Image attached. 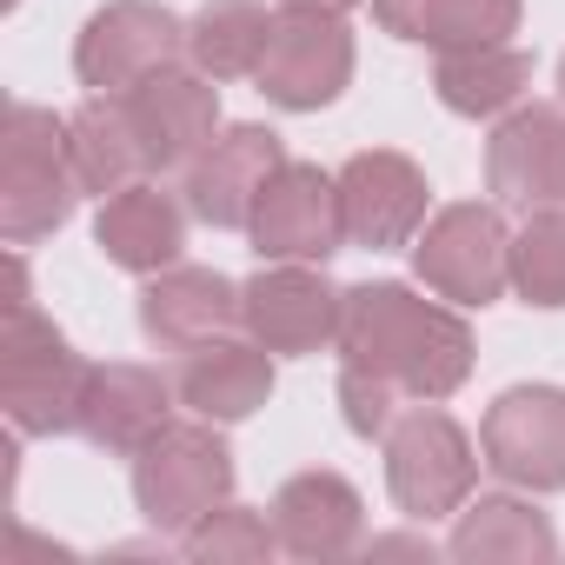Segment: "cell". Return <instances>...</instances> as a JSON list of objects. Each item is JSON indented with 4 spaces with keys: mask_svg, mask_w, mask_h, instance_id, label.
Instances as JSON below:
<instances>
[{
    "mask_svg": "<svg viewBox=\"0 0 565 565\" xmlns=\"http://www.w3.org/2000/svg\"><path fill=\"white\" fill-rule=\"evenodd\" d=\"M180 552H186L193 565H259V558L279 552V532H273L266 512L226 499V505H213L206 519H193V525L180 532Z\"/></svg>",
    "mask_w": 565,
    "mask_h": 565,
    "instance_id": "cell-27",
    "label": "cell"
},
{
    "mask_svg": "<svg viewBox=\"0 0 565 565\" xmlns=\"http://www.w3.org/2000/svg\"><path fill=\"white\" fill-rule=\"evenodd\" d=\"M273 532H279V552H294V558H347L366 539V505L353 479L313 466L273 492Z\"/></svg>",
    "mask_w": 565,
    "mask_h": 565,
    "instance_id": "cell-18",
    "label": "cell"
},
{
    "mask_svg": "<svg viewBox=\"0 0 565 565\" xmlns=\"http://www.w3.org/2000/svg\"><path fill=\"white\" fill-rule=\"evenodd\" d=\"M279 8H327V14H347V8H360V0H279Z\"/></svg>",
    "mask_w": 565,
    "mask_h": 565,
    "instance_id": "cell-30",
    "label": "cell"
},
{
    "mask_svg": "<svg viewBox=\"0 0 565 565\" xmlns=\"http://www.w3.org/2000/svg\"><path fill=\"white\" fill-rule=\"evenodd\" d=\"M94 366L67 347V333L34 307H8V333H0V406L21 439H61L81 433Z\"/></svg>",
    "mask_w": 565,
    "mask_h": 565,
    "instance_id": "cell-2",
    "label": "cell"
},
{
    "mask_svg": "<svg viewBox=\"0 0 565 565\" xmlns=\"http://www.w3.org/2000/svg\"><path fill=\"white\" fill-rule=\"evenodd\" d=\"M259 94L287 114H320L353 87V28L327 8H279L259 54Z\"/></svg>",
    "mask_w": 565,
    "mask_h": 565,
    "instance_id": "cell-7",
    "label": "cell"
},
{
    "mask_svg": "<svg viewBox=\"0 0 565 565\" xmlns=\"http://www.w3.org/2000/svg\"><path fill=\"white\" fill-rule=\"evenodd\" d=\"M173 393L193 419H213V426H239L253 419L266 399H273V353L246 333H220L206 347H186L180 366H173Z\"/></svg>",
    "mask_w": 565,
    "mask_h": 565,
    "instance_id": "cell-17",
    "label": "cell"
},
{
    "mask_svg": "<svg viewBox=\"0 0 565 565\" xmlns=\"http://www.w3.org/2000/svg\"><path fill=\"white\" fill-rule=\"evenodd\" d=\"M74 200H81V173L67 153V120L34 100H14L8 127H0V239L34 246L61 233Z\"/></svg>",
    "mask_w": 565,
    "mask_h": 565,
    "instance_id": "cell-3",
    "label": "cell"
},
{
    "mask_svg": "<svg viewBox=\"0 0 565 565\" xmlns=\"http://www.w3.org/2000/svg\"><path fill=\"white\" fill-rule=\"evenodd\" d=\"M413 266L439 300L492 307L512 287V226L499 220V206H479V200L439 206L413 239Z\"/></svg>",
    "mask_w": 565,
    "mask_h": 565,
    "instance_id": "cell-6",
    "label": "cell"
},
{
    "mask_svg": "<svg viewBox=\"0 0 565 565\" xmlns=\"http://www.w3.org/2000/svg\"><path fill=\"white\" fill-rule=\"evenodd\" d=\"M486 193L499 206H565V107H512L486 140Z\"/></svg>",
    "mask_w": 565,
    "mask_h": 565,
    "instance_id": "cell-15",
    "label": "cell"
},
{
    "mask_svg": "<svg viewBox=\"0 0 565 565\" xmlns=\"http://www.w3.org/2000/svg\"><path fill=\"white\" fill-rule=\"evenodd\" d=\"M479 452L466 439V426L452 413H439V399H419L413 413L393 419L386 433V492L406 519H459V505L479 486Z\"/></svg>",
    "mask_w": 565,
    "mask_h": 565,
    "instance_id": "cell-4",
    "label": "cell"
},
{
    "mask_svg": "<svg viewBox=\"0 0 565 565\" xmlns=\"http://www.w3.org/2000/svg\"><path fill=\"white\" fill-rule=\"evenodd\" d=\"M399 386L393 380H380V373H366V366H340V413H347V426L360 433V439H386L393 433V419H399Z\"/></svg>",
    "mask_w": 565,
    "mask_h": 565,
    "instance_id": "cell-28",
    "label": "cell"
},
{
    "mask_svg": "<svg viewBox=\"0 0 565 565\" xmlns=\"http://www.w3.org/2000/svg\"><path fill=\"white\" fill-rule=\"evenodd\" d=\"M532 87V54L512 41H479V47H446L433 67V94L466 114V120H492L512 114Z\"/></svg>",
    "mask_w": 565,
    "mask_h": 565,
    "instance_id": "cell-22",
    "label": "cell"
},
{
    "mask_svg": "<svg viewBox=\"0 0 565 565\" xmlns=\"http://www.w3.org/2000/svg\"><path fill=\"white\" fill-rule=\"evenodd\" d=\"M226 499H233V452L213 419L160 426L134 452V505L153 532H186Z\"/></svg>",
    "mask_w": 565,
    "mask_h": 565,
    "instance_id": "cell-5",
    "label": "cell"
},
{
    "mask_svg": "<svg viewBox=\"0 0 565 565\" xmlns=\"http://www.w3.org/2000/svg\"><path fill=\"white\" fill-rule=\"evenodd\" d=\"M340 300L347 287L307 259H266L253 279H246V333L266 347V353H320L340 340Z\"/></svg>",
    "mask_w": 565,
    "mask_h": 565,
    "instance_id": "cell-10",
    "label": "cell"
},
{
    "mask_svg": "<svg viewBox=\"0 0 565 565\" xmlns=\"http://www.w3.org/2000/svg\"><path fill=\"white\" fill-rule=\"evenodd\" d=\"M340 366L393 380L406 399H452L472 373V327L406 279H366L340 300Z\"/></svg>",
    "mask_w": 565,
    "mask_h": 565,
    "instance_id": "cell-1",
    "label": "cell"
},
{
    "mask_svg": "<svg viewBox=\"0 0 565 565\" xmlns=\"http://www.w3.org/2000/svg\"><path fill=\"white\" fill-rule=\"evenodd\" d=\"M173 399H180L173 380H160L153 366H134V360L94 366V386L81 406V439L114 459H134L160 426H173Z\"/></svg>",
    "mask_w": 565,
    "mask_h": 565,
    "instance_id": "cell-19",
    "label": "cell"
},
{
    "mask_svg": "<svg viewBox=\"0 0 565 565\" xmlns=\"http://www.w3.org/2000/svg\"><path fill=\"white\" fill-rule=\"evenodd\" d=\"M558 94H565V61H558Z\"/></svg>",
    "mask_w": 565,
    "mask_h": 565,
    "instance_id": "cell-31",
    "label": "cell"
},
{
    "mask_svg": "<svg viewBox=\"0 0 565 565\" xmlns=\"http://www.w3.org/2000/svg\"><path fill=\"white\" fill-rule=\"evenodd\" d=\"M186 54V21L160 0H107L74 41V74L87 94H127Z\"/></svg>",
    "mask_w": 565,
    "mask_h": 565,
    "instance_id": "cell-8",
    "label": "cell"
},
{
    "mask_svg": "<svg viewBox=\"0 0 565 565\" xmlns=\"http://www.w3.org/2000/svg\"><path fill=\"white\" fill-rule=\"evenodd\" d=\"M253 253L259 259H307V266H327L340 246H347V220H340V180L307 167V160H287L259 206H253Z\"/></svg>",
    "mask_w": 565,
    "mask_h": 565,
    "instance_id": "cell-12",
    "label": "cell"
},
{
    "mask_svg": "<svg viewBox=\"0 0 565 565\" xmlns=\"http://www.w3.org/2000/svg\"><path fill=\"white\" fill-rule=\"evenodd\" d=\"M340 220H347V246H366V253H393V246H413L419 226H426V173L393 153V147H366L353 153L340 173Z\"/></svg>",
    "mask_w": 565,
    "mask_h": 565,
    "instance_id": "cell-13",
    "label": "cell"
},
{
    "mask_svg": "<svg viewBox=\"0 0 565 565\" xmlns=\"http://www.w3.org/2000/svg\"><path fill=\"white\" fill-rule=\"evenodd\" d=\"M486 466L519 492H565V386H512L479 426Z\"/></svg>",
    "mask_w": 565,
    "mask_h": 565,
    "instance_id": "cell-11",
    "label": "cell"
},
{
    "mask_svg": "<svg viewBox=\"0 0 565 565\" xmlns=\"http://www.w3.org/2000/svg\"><path fill=\"white\" fill-rule=\"evenodd\" d=\"M273 41V14L259 0H206L186 21V61L213 81H246L259 74V54Z\"/></svg>",
    "mask_w": 565,
    "mask_h": 565,
    "instance_id": "cell-25",
    "label": "cell"
},
{
    "mask_svg": "<svg viewBox=\"0 0 565 565\" xmlns=\"http://www.w3.org/2000/svg\"><path fill=\"white\" fill-rule=\"evenodd\" d=\"M246 327V287H233L226 273L213 266H160L147 273L140 287V333L167 353H186V347H206L220 333Z\"/></svg>",
    "mask_w": 565,
    "mask_h": 565,
    "instance_id": "cell-16",
    "label": "cell"
},
{
    "mask_svg": "<svg viewBox=\"0 0 565 565\" xmlns=\"http://www.w3.org/2000/svg\"><path fill=\"white\" fill-rule=\"evenodd\" d=\"M94 246H100L114 266H127V273H160V266H173L180 246H186V206L147 173V180H134V186H120V193L100 200Z\"/></svg>",
    "mask_w": 565,
    "mask_h": 565,
    "instance_id": "cell-20",
    "label": "cell"
},
{
    "mask_svg": "<svg viewBox=\"0 0 565 565\" xmlns=\"http://www.w3.org/2000/svg\"><path fill=\"white\" fill-rule=\"evenodd\" d=\"M373 552H413V558H433V539H373Z\"/></svg>",
    "mask_w": 565,
    "mask_h": 565,
    "instance_id": "cell-29",
    "label": "cell"
},
{
    "mask_svg": "<svg viewBox=\"0 0 565 565\" xmlns=\"http://www.w3.org/2000/svg\"><path fill=\"white\" fill-rule=\"evenodd\" d=\"M287 167V140L259 120H239L226 134H213V147L186 167V213L220 226V233H246L253 226V206L266 193V180Z\"/></svg>",
    "mask_w": 565,
    "mask_h": 565,
    "instance_id": "cell-14",
    "label": "cell"
},
{
    "mask_svg": "<svg viewBox=\"0 0 565 565\" xmlns=\"http://www.w3.org/2000/svg\"><path fill=\"white\" fill-rule=\"evenodd\" d=\"M446 552L466 558V565H525V558H558V532L532 499L479 492V499L459 505V525H452Z\"/></svg>",
    "mask_w": 565,
    "mask_h": 565,
    "instance_id": "cell-21",
    "label": "cell"
},
{
    "mask_svg": "<svg viewBox=\"0 0 565 565\" xmlns=\"http://www.w3.org/2000/svg\"><path fill=\"white\" fill-rule=\"evenodd\" d=\"M512 294L539 313L565 307V206H539L512 233Z\"/></svg>",
    "mask_w": 565,
    "mask_h": 565,
    "instance_id": "cell-26",
    "label": "cell"
},
{
    "mask_svg": "<svg viewBox=\"0 0 565 565\" xmlns=\"http://www.w3.org/2000/svg\"><path fill=\"white\" fill-rule=\"evenodd\" d=\"M67 153H74V173H81V193H120L134 180H147V153L127 127V107L120 94H87L74 114H67Z\"/></svg>",
    "mask_w": 565,
    "mask_h": 565,
    "instance_id": "cell-24",
    "label": "cell"
},
{
    "mask_svg": "<svg viewBox=\"0 0 565 565\" xmlns=\"http://www.w3.org/2000/svg\"><path fill=\"white\" fill-rule=\"evenodd\" d=\"M373 21L413 47H479L519 34V0H373Z\"/></svg>",
    "mask_w": 565,
    "mask_h": 565,
    "instance_id": "cell-23",
    "label": "cell"
},
{
    "mask_svg": "<svg viewBox=\"0 0 565 565\" xmlns=\"http://www.w3.org/2000/svg\"><path fill=\"white\" fill-rule=\"evenodd\" d=\"M120 107H127V127H134L140 153H147V173L193 167L213 147V134H220V87L193 61L186 67L173 61V67L147 74L140 87L120 94Z\"/></svg>",
    "mask_w": 565,
    "mask_h": 565,
    "instance_id": "cell-9",
    "label": "cell"
}]
</instances>
